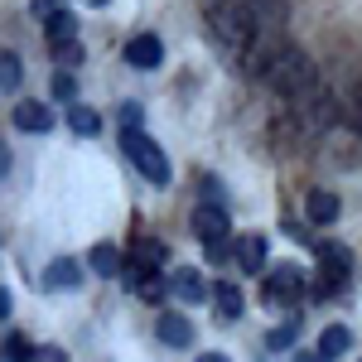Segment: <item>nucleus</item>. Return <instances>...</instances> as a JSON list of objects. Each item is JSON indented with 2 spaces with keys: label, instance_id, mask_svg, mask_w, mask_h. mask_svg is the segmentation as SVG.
Masks as SVG:
<instances>
[{
  "label": "nucleus",
  "instance_id": "obj_29",
  "mask_svg": "<svg viewBox=\"0 0 362 362\" xmlns=\"http://www.w3.org/2000/svg\"><path fill=\"white\" fill-rule=\"evenodd\" d=\"M10 309H15V295H10V290H5V285H0V319H5V314H10Z\"/></svg>",
  "mask_w": 362,
  "mask_h": 362
},
{
  "label": "nucleus",
  "instance_id": "obj_24",
  "mask_svg": "<svg viewBox=\"0 0 362 362\" xmlns=\"http://www.w3.org/2000/svg\"><path fill=\"white\" fill-rule=\"evenodd\" d=\"M295 338H300V319H285L280 329H271V334H266V348H271V353H280V348H290Z\"/></svg>",
  "mask_w": 362,
  "mask_h": 362
},
{
  "label": "nucleus",
  "instance_id": "obj_14",
  "mask_svg": "<svg viewBox=\"0 0 362 362\" xmlns=\"http://www.w3.org/2000/svg\"><path fill=\"white\" fill-rule=\"evenodd\" d=\"M15 126L29 131V136H39V131H49V126H54V112H49L44 102H20V107H15Z\"/></svg>",
  "mask_w": 362,
  "mask_h": 362
},
{
  "label": "nucleus",
  "instance_id": "obj_12",
  "mask_svg": "<svg viewBox=\"0 0 362 362\" xmlns=\"http://www.w3.org/2000/svg\"><path fill=\"white\" fill-rule=\"evenodd\" d=\"M160 343H165V348H189V343H194V324H189L179 309H165V314H160Z\"/></svg>",
  "mask_w": 362,
  "mask_h": 362
},
{
  "label": "nucleus",
  "instance_id": "obj_23",
  "mask_svg": "<svg viewBox=\"0 0 362 362\" xmlns=\"http://www.w3.org/2000/svg\"><path fill=\"white\" fill-rule=\"evenodd\" d=\"M68 126H73L78 136H97V131H102V116L92 112V107H83V102H73V107H68Z\"/></svg>",
  "mask_w": 362,
  "mask_h": 362
},
{
  "label": "nucleus",
  "instance_id": "obj_8",
  "mask_svg": "<svg viewBox=\"0 0 362 362\" xmlns=\"http://www.w3.org/2000/svg\"><path fill=\"white\" fill-rule=\"evenodd\" d=\"M121 280H126V285L136 290L140 300H150V305H160V300H165V290H169L165 280H160V271H145V266H136V261H126Z\"/></svg>",
  "mask_w": 362,
  "mask_h": 362
},
{
  "label": "nucleus",
  "instance_id": "obj_18",
  "mask_svg": "<svg viewBox=\"0 0 362 362\" xmlns=\"http://www.w3.org/2000/svg\"><path fill=\"white\" fill-rule=\"evenodd\" d=\"M165 256H169L165 242H155V237H140L136 247H131V256H126V261H136V266H145V271H160V266H165Z\"/></svg>",
  "mask_w": 362,
  "mask_h": 362
},
{
  "label": "nucleus",
  "instance_id": "obj_30",
  "mask_svg": "<svg viewBox=\"0 0 362 362\" xmlns=\"http://www.w3.org/2000/svg\"><path fill=\"white\" fill-rule=\"evenodd\" d=\"M10 174V150H5V140H0V179Z\"/></svg>",
  "mask_w": 362,
  "mask_h": 362
},
{
  "label": "nucleus",
  "instance_id": "obj_25",
  "mask_svg": "<svg viewBox=\"0 0 362 362\" xmlns=\"http://www.w3.org/2000/svg\"><path fill=\"white\" fill-rule=\"evenodd\" d=\"M121 131H140V121H145V112H140V102H121Z\"/></svg>",
  "mask_w": 362,
  "mask_h": 362
},
{
  "label": "nucleus",
  "instance_id": "obj_20",
  "mask_svg": "<svg viewBox=\"0 0 362 362\" xmlns=\"http://www.w3.org/2000/svg\"><path fill=\"white\" fill-rule=\"evenodd\" d=\"M348 343H353V334H348L343 324H329V329L319 334V353L334 362V358H343V353H348Z\"/></svg>",
  "mask_w": 362,
  "mask_h": 362
},
{
  "label": "nucleus",
  "instance_id": "obj_2",
  "mask_svg": "<svg viewBox=\"0 0 362 362\" xmlns=\"http://www.w3.org/2000/svg\"><path fill=\"white\" fill-rule=\"evenodd\" d=\"M203 15H208V29H213V39L223 44L227 54H242L251 39V25H247V10H242V0H208L203 5Z\"/></svg>",
  "mask_w": 362,
  "mask_h": 362
},
{
  "label": "nucleus",
  "instance_id": "obj_3",
  "mask_svg": "<svg viewBox=\"0 0 362 362\" xmlns=\"http://www.w3.org/2000/svg\"><path fill=\"white\" fill-rule=\"evenodd\" d=\"M121 155L131 160V165L150 179V184H160L165 189L169 179H174V169H169V160H165V150L155 145V140L145 136V131H121Z\"/></svg>",
  "mask_w": 362,
  "mask_h": 362
},
{
  "label": "nucleus",
  "instance_id": "obj_26",
  "mask_svg": "<svg viewBox=\"0 0 362 362\" xmlns=\"http://www.w3.org/2000/svg\"><path fill=\"white\" fill-rule=\"evenodd\" d=\"M29 10H34L39 20H49V15H58V10H63V0H29Z\"/></svg>",
  "mask_w": 362,
  "mask_h": 362
},
{
  "label": "nucleus",
  "instance_id": "obj_4",
  "mask_svg": "<svg viewBox=\"0 0 362 362\" xmlns=\"http://www.w3.org/2000/svg\"><path fill=\"white\" fill-rule=\"evenodd\" d=\"M227 232H232V223H227V213L218 203H198L194 208V237L208 247L213 261H227Z\"/></svg>",
  "mask_w": 362,
  "mask_h": 362
},
{
  "label": "nucleus",
  "instance_id": "obj_17",
  "mask_svg": "<svg viewBox=\"0 0 362 362\" xmlns=\"http://www.w3.org/2000/svg\"><path fill=\"white\" fill-rule=\"evenodd\" d=\"M305 213H309V223H334L338 218V194H329V189H309L305 198Z\"/></svg>",
  "mask_w": 362,
  "mask_h": 362
},
{
  "label": "nucleus",
  "instance_id": "obj_27",
  "mask_svg": "<svg viewBox=\"0 0 362 362\" xmlns=\"http://www.w3.org/2000/svg\"><path fill=\"white\" fill-rule=\"evenodd\" d=\"M54 92L63 97V102H73V92H78V83H73L68 73H58V78H54Z\"/></svg>",
  "mask_w": 362,
  "mask_h": 362
},
{
  "label": "nucleus",
  "instance_id": "obj_15",
  "mask_svg": "<svg viewBox=\"0 0 362 362\" xmlns=\"http://www.w3.org/2000/svg\"><path fill=\"white\" fill-rule=\"evenodd\" d=\"M44 285H49V290H73V285H83V266H78L73 256H58L54 266L44 271Z\"/></svg>",
  "mask_w": 362,
  "mask_h": 362
},
{
  "label": "nucleus",
  "instance_id": "obj_28",
  "mask_svg": "<svg viewBox=\"0 0 362 362\" xmlns=\"http://www.w3.org/2000/svg\"><path fill=\"white\" fill-rule=\"evenodd\" d=\"M58 58H63L68 68H73V63H83V44H73V49H63V54H58Z\"/></svg>",
  "mask_w": 362,
  "mask_h": 362
},
{
  "label": "nucleus",
  "instance_id": "obj_16",
  "mask_svg": "<svg viewBox=\"0 0 362 362\" xmlns=\"http://www.w3.org/2000/svg\"><path fill=\"white\" fill-rule=\"evenodd\" d=\"M169 290H174L179 300H189V305H198V300H208V295H213V290L203 285V276H198L194 266H189V271H174V280H169Z\"/></svg>",
  "mask_w": 362,
  "mask_h": 362
},
{
  "label": "nucleus",
  "instance_id": "obj_22",
  "mask_svg": "<svg viewBox=\"0 0 362 362\" xmlns=\"http://www.w3.org/2000/svg\"><path fill=\"white\" fill-rule=\"evenodd\" d=\"M0 362H39V348H34L25 334H10L5 348H0Z\"/></svg>",
  "mask_w": 362,
  "mask_h": 362
},
{
  "label": "nucleus",
  "instance_id": "obj_7",
  "mask_svg": "<svg viewBox=\"0 0 362 362\" xmlns=\"http://www.w3.org/2000/svg\"><path fill=\"white\" fill-rule=\"evenodd\" d=\"M242 10H247L251 34H285V20H290L285 0H242Z\"/></svg>",
  "mask_w": 362,
  "mask_h": 362
},
{
  "label": "nucleus",
  "instance_id": "obj_6",
  "mask_svg": "<svg viewBox=\"0 0 362 362\" xmlns=\"http://www.w3.org/2000/svg\"><path fill=\"white\" fill-rule=\"evenodd\" d=\"M305 295V276H300V266H276L271 276L261 280V300L271 309H280V305H295Z\"/></svg>",
  "mask_w": 362,
  "mask_h": 362
},
{
  "label": "nucleus",
  "instance_id": "obj_1",
  "mask_svg": "<svg viewBox=\"0 0 362 362\" xmlns=\"http://www.w3.org/2000/svg\"><path fill=\"white\" fill-rule=\"evenodd\" d=\"M261 83L271 87V92H280V97L290 102V97H300L309 83H319V73H314V58H309L305 49L285 44V49L271 58V68H266V78H261Z\"/></svg>",
  "mask_w": 362,
  "mask_h": 362
},
{
  "label": "nucleus",
  "instance_id": "obj_5",
  "mask_svg": "<svg viewBox=\"0 0 362 362\" xmlns=\"http://www.w3.org/2000/svg\"><path fill=\"white\" fill-rule=\"evenodd\" d=\"M319 271L324 280L314 285V295H338L343 290V280L353 276V247H343V242H319Z\"/></svg>",
  "mask_w": 362,
  "mask_h": 362
},
{
  "label": "nucleus",
  "instance_id": "obj_31",
  "mask_svg": "<svg viewBox=\"0 0 362 362\" xmlns=\"http://www.w3.org/2000/svg\"><path fill=\"white\" fill-rule=\"evenodd\" d=\"M194 362H227V358H223V353H198Z\"/></svg>",
  "mask_w": 362,
  "mask_h": 362
},
{
  "label": "nucleus",
  "instance_id": "obj_9",
  "mask_svg": "<svg viewBox=\"0 0 362 362\" xmlns=\"http://www.w3.org/2000/svg\"><path fill=\"white\" fill-rule=\"evenodd\" d=\"M126 63H131V68H160V63H165L160 34H136V39L126 44Z\"/></svg>",
  "mask_w": 362,
  "mask_h": 362
},
{
  "label": "nucleus",
  "instance_id": "obj_11",
  "mask_svg": "<svg viewBox=\"0 0 362 362\" xmlns=\"http://www.w3.org/2000/svg\"><path fill=\"white\" fill-rule=\"evenodd\" d=\"M44 39H49V49H54V54L73 49V44H78V20H73L68 10L49 15V20H44Z\"/></svg>",
  "mask_w": 362,
  "mask_h": 362
},
{
  "label": "nucleus",
  "instance_id": "obj_33",
  "mask_svg": "<svg viewBox=\"0 0 362 362\" xmlns=\"http://www.w3.org/2000/svg\"><path fill=\"white\" fill-rule=\"evenodd\" d=\"M87 5H107V0H87Z\"/></svg>",
  "mask_w": 362,
  "mask_h": 362
},
{
  "label": "nucleus",
  "instance_id": "obj_32",
  "mask_svg": "<svg viewBox=\"0 0 362 362\" xmlns=\"http://www.w3.org/2000/svg\"><path fill=\"white\" fill-rule=\"evenodd\" d=\"M300 362H329L324 353H300Z\"/></svg>",
  "mask_w": 362,
  "mask_h": 362
},
{
  "label": "nucleus",
  "instance_id": "obj_13",
  "mask_svg": "<svg viewBox=\"0 0 362 362\" xmlns=\"http://www.w3.org/2000/svg\"><path fill=\"white\" fill-rule=\"evenodd\" d=\"M87 266L97 271V276H107V280H116L121 271H126V256L112 247V242H97V247L87 251Z\"/></svg>",
  "mask_w": 362,
  "mask_h": 362
},
{
  "label": "nucleus",
  "instance_id": "obj_19",
  "mask_svg": "<svg viewBox=\"0 0 362 362\" xmlns=\"http://www.w3.org/2000/svg\"><path fill=\"white\" fill-rule=\"evenodd\" d=\"M213 305H218L223 319H237V314L247 309V300H242V290H237L232 280H218V285H213Z\"/></svg>",
  "mask_w": 362,
  "mask_h": 362
},
{
  "label": "nucleus",
  "instance_id": "obj_21",
  "mask_svg": "<svg viewBox=\"0 0 362 362\" xmlns=\"http://www.w3.org/2000/svg\"><path fill=\"white\" fill-rule=\"evenodd\" d=\"M20 83H25V63H20V54L0 49V92H15Z\"/></svg>",
  "mask_w": 362,
  "mask_h": 362
},
{
  "label": "nucleus",
  "instance_id": "obj_10",
  "mask_svg": "<svg viewBox=\"0 0 362 362\" xmlns=\"http://www.w3.org/2000/svg\"><path fill=\"white\" fill-rule=\"evenodd\" d=\"M237 266L247 276H266V237L261 232H242L237 237Z\"/></svg>",
  "mask_w": 362,
  "mask_h": 362
}]
</instances>
